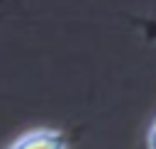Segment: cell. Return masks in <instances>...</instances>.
<instances>
[{
    "instance_id": "cell-1",
    "label": "cell",
    "mask_w": 156,
    "mask_h": 149,
    "mask_svg": "<svg viewBox=\"0 0 156 149\" xmlns=\"http://www.w3.org/2000/svg\"><path fill=\"white\" fill-rule=\"evenodd\" d=\"M5 149H68V137L56 127H32L15 137Z\"/></svg>"
},
{
    "instance_id": "cell-2",
    "label": "cell",
    "mask_w": 156,
    "mask_h": 149,
    "mask_svg": "<svg viewBox=\"0 0 156 149\" xmlns=\"http://www.w3.org/2000/svg\"><path fill=\"white\" fill-rule=\"evenodd\" d=\"M146 149H156V117L151 120V125L146 129Z\"/></svg>"
}]
</instances>
